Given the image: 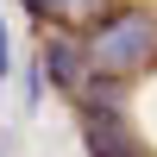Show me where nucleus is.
Segmentation results:
<instances>
[{
    "label": "nucleus",
    "mask_w": 157,
    "mask_h": 157,
    "mask_svg": "<svg viewBox=\"0 0 157 157\" xmlns=\"http://www.w3.org/2000/svg\"><path fill=\"white\" fill-rule=\"evenodd\" d=\"M25 6H32L38 19H63V13H69V0H25Z\"/></svg>",
    "instance_id": "20e7f679"
},
{
    "label": "nucleus",
    "mask_w": 157,
    "mask_h": 157,
    "mask_svg": "<svg viewBox=\"0 0 157 157\" xmlns=\"http://www.w3.org/2000/svg\"><path fill=\"white\" fill-rule=\"evenodd\" d=\"M88 63H94V75H113V82L151 69L157 63V13H113V19H101L88 32Z\"/></svg>",
    "instance_id": "f257e3e1"
},
{
    "label": "nucleus",
    "mask_w": 157,
    "mask_h": 157,
    "mask_svg": "<svg viewBox=\"0 0 157 157\" xmlns=\"http://www.w3.org/2000/svg\"><path fill=\"white\" fill-rule=\"evenodd\" d=\"M44 69L57 88H82L88 75H94V63H88V38H50L44 44Z\"/></svg>",
    "instance_id": "f03ea898"
},
{
    "label": "nucleus",
    "mask_w": 157,
    "mask_h": 157,
    "mask_svg": "<svg viewBox=\"0 0 157 157\" xmlns=\"http://www.w3.org/2000/svg\"><path fill=\"white\" fill-rule=\"evenodd\" d=\"M0 75H6V32H0Z\"/></svg>",
    "instance_id": "39448f33"
},
{
    "label": "nucleus",
    "mask_w": 157,
    "mask_h": 157,
    "mask_svg": "<svg viewBox=\"0 0 157 157\" xmlns=\"http://www.w3.org/2000/svg\"><path fill=\"white\" fill-rule=\"evenodd\" d=\"M88 151H94V157H145V145H138V138H132V126H126L120 120V113H88Z\"/></svg>",
    "instance_id": "7ed1b4c3"
}]
</instances>
